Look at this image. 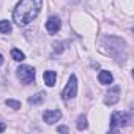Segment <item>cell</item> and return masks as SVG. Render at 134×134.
I'll list each match as a JSON object with an SVG mask.
<instances>
[{
	"label": "cell",
	"instance_id": "6da1fadb",
	"mask_svg": "<svg viewBox=\"0 0 134 134\" xmlns=\"http://www.w3.org/2000/svg\"><path fill=\"white\" fill-rule=\"evenodd\" d=\"M43 0H21L13 11V21L18 25L30 24L41 11Z\"/></svg>",
	"mask_w": 134,
	"mask_h": 134
},
{
	"label": "cell",
	"instance_id": "7a4b0ae2",
	"mask_svg": "<svg viewBox=\"0 0 134 134\" xmlns=\"http://www.w3.org/2000/svg\"><path fill=\"white\" fill-rule=\"evenodd\" d=\"M131 123V115L126 112H114L110 117V131L115 132L117 129L125 128L126 125Z\"/></svg>",
	"mask_w": 134,
	"mask_h": 134
},
{
	"label": "cell",
	"instance_id": "3957f363",
	"mask_svg": "<svg viewBox=\"0 0 134 134\" xmlns=\"http://www.w3.org/2000/svg\"><path fill=\"white\" fill-rule=\"evenodd\" d=\"M16 74H18V79L22 84H32L35 81V70L29 65H21L16 70Z\"/></svg>",
	"mask_w": 134,
	"mask_h": 134
},
{
	"label": "cell",
	"instance_id": "277c9868",
	"mask_svg": "<svg viewBox=\"0 0 134 134\" xmlns=\"http://www.w3.org/2000/svg\"><path fill=\"white\" fill-rule=\"evenodd\" d=\"M76 95H77V79H76L74 74H71V77H70L68 84H66L65 90L62 92V98H63L65 101H68V99L76 98Z\"/></svg>",
	"mask_w": 134,
	"mask_h": 134
},
{
	"label": "cell",
	"instance_id": "5b68a950",
	"mask_svg": "<svg viewBox=\"0 0 134 134\" xmlns=\"http://www.w3.org/2000/svg\"><path fill=\"white\" fill-rule=\"evenodd\" d=\"M118 99H120V87L115 85V87H112V88L107 92V95H106V98H104V103H106L107 106H112V104L118 103Z\"/></svg>",
	"mask_w": 134,
	"mask_h": 134
},
{
	"label": "cell",
	"instance_id": "8992f818",
	"mask_svg": "<svg viewBox=\"0 0 134 134\" xmlns=\"http://www.w3.org/2000/svg\"><path fill=\"white\" fill-rule=\"evenodd\" d=\"M62 118V112L57 110V109H51V110H46L43 114V120L47 123V125H54L55 121H58Z\"/></svg>",
	"mask_w": 134,
	"mask_h": 134
},
{
	"label": "cell",
	"instance_id": "52a82bcc",
	"mask_svg": "<svg viewBox=\"0 0 134 134\" xmlns=\"http://www.w3.org/2000/svg\"><path fill=\"white\" fill-rule=\"evenodd\" d=\"M60 27H62V21H60L57 16L49 18V21L46 22V30H47L51 35H54L55 32H58V30H60Z\"/></svg>",
	"mask_w": 134,
	"mask_h": 134
},
{
	"label": "cell",
	"instance_id": "ba28073f",
	"mask_svg": "<svg viewBox=\"0 0 134 134\" xmlns=\"http://www.w3.org/2000/svg\"><path fill=\"white\" fill-rule=\"evenodd\" d=\"M98 81H99V84H103V85H109V84H112V81H114V77H112V74L109 73V71H101L99 74H98Z\"/></svg>",
	"mask_w": 134,
	"mask_h": 134
},
{
	"label": "cell",
	"instance_id": "9c48e42d",
	"mask_svg": "<svg viewBox=\"0 0 134 134\" xmlns=\"http://www.w3.org/2000/svg\"><path fill=\"white\" fill-rule=\"evenodd\" d=\"M44 82L47 87H54L55 85V79H57V73L55 71H44Z\"/></svg>",
	"mask_w": 134,
	"mask_h": 134
},
{
	"label": "cell",
	"instance_id": "30bf717a",
	"mask_svg": "<svg viewBox=\"0 0 134 134\" xmlns=\"http://www.w3.org/2000/svg\"><path fill=\"white\" fill-rule=\"evenodd\" d=\"M44 99H46V93L38 92L36 95H33V96H30V98H29V103H30V104H33V106H36V104H41Z\"/></svg>",
	"mask_w": 134,
	"mask_h": 134
},
{
	"label": "cell",
	"instance_id": "8fae6325",
	"mask_svg": "<svg viewBox=\"0 0 134 134\" xmlns=\"http://www.w3.org/2000/svg\"><path fill=\"white\" fill-rule=\"evenodd\" d=\"M11 30H13V27H11V22L10 21H7V19L0 21V33L7 35V33H11Z\"/></svg>",
	"mask_w": 134,
	"mask_h": 134
},
{
	"label": "cell",
	"instance_id": "7c38bea8",
	"mask_svg": "<svg viewBox=\"0 0 134 134\" xmlns=\"http://www.w3.org/2000/svg\"><path fill=\"white\" fill-rule=\"evenodd\" d=\"M76 126H77V129H79V131L87 129V128H88L87 117H85V115H79V117H77V123H76Z\"/></svg>",
	"mask_w": 134,
	"mask_h": 134
},
{
	"label": "cell",
	"instance_id": "4fadbf2b",
	"mask_svg": "<svg viewBox=\"0 0 134 134\" xmlns=\"http://www.w3.org/2000/svg\"><path fill=\"white\" fill-rule=\"evenodd\" d=\"M11 57H13V60H16V62H22V60H25L24 52H21L19 49H11Z\"/></svg>",
	"mask_w": 134,
	"mask_h": 134
},
{
	"label": "cell",
	"instance_id": "5bb4252c",
	"mask_svg": "<svg viewBox=\"0 0 134 134\" xmlns=\"http://www.w3.org/2000/svg\"><path fill=\"white\" fill-rule=\"evenodd\" d=\"M5 104H7L8 107L14 109V110L21 109V101H16V99H7V101H5Z\"/></svg>",
	"mask_w": 134,
	"mask_h": 134
},
{
	"label": "cell",
	"instance_id": "9a60e30c",
	"mask_svg": "<svg viewBox=\"0 0 134 134\" xmlns=\"http://www.w3.org/2000/svg\"><path fill=\"white\" fill-rule=\"evenodd\" d=\"M54 51L58 52V54H62L63 52V44L62 43H54Z\"/></svg>",
	"mask_w": 134,
	"mask_h": 134
},
{
	"label": "cell",
	"instance_id": "2e32d148",
	"mask_svg": "<svg viewBox=\"0 0 134 134\" xmlns=\"http://www.w3.org/2000/svg\"><path fill=\"white\" fill-rule=\"evenodd\" d=\"M57 131H58V132H68V128H66V126H58Z\"/></svg>",
	"mask_w": 134,
	"mask_h": 134
},
{
	"label": "cell",
	"instance_id": "e0dca14e",
	"mask_svg": "<svg viewBox=\"0 0 134 134\" xmlns=\"http://www.w3.org/2000/svg\"><path fill=\"white\" fill-rule=\"evenodd\" d=\"M7 129V126H5V123H0V132H3Z\"/></svg>",
	"mask_w": 134,
	"mask_h": 134
},
{
	"label": "cell",
	"instance_id": "ac0fdd59",
	"mask_svg": "<svg viewBox=\"0 0 134 134\" xmlns=\"http://www.w3.org/2000/svg\"><path fill=\"white\" fill-rule=\"evenodd\" d=\"M0 65H3V55L0 54Z\"/></svg>",
	"mask_w": 134,
	"mask_h": 134
}]
</instances>
